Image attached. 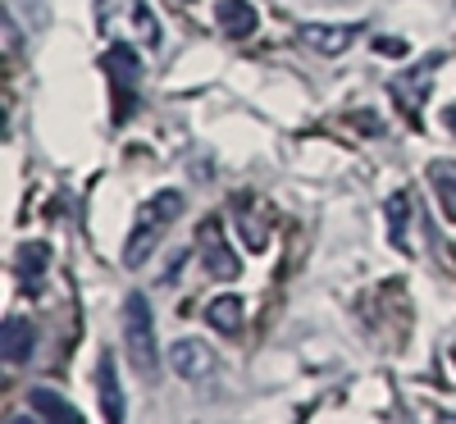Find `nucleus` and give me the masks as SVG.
Wrapping results in <instances>:
<instances>
[{"label":"nucleus","mask_w":456,"mask_h":424,"mask_svg":"<svg viewBox=\"0 0 456 424\" xmlns=\"http://www.w3.org/2000/svg\"><path fill=\"white\" fill-rule=\"evenodd\" d=\"M178 215H183V192H174V187L156 192V197L137 210V224H133V233H128V242H124V265H128V269H142L146 256L160 247V238L178 224Z\"/></svg>","instance_id":"nucleus-1"},{"label":"nucleus","mask_w":456,"mask_h":424,"mask_svg":"<svg viewBox=\"0 0 456 424\" xmlns=\"http://www.w3.org/2000/svg\"><path fill=\"white\" fill-rule=\"evenodd\" d=\"M101 32L110 42H142V46H160V23L146 10V0H96Z\"/></svg>","instance_id":"nucleus-2"},{"label":"nucleus","mask_w":456,"mask_h":424,"mask_svg":"<svg viewBox=\"0 0 456 424\" xmlns=\"http://www.w3.org/2000/svg\"><path fill=\"white\" fill-rule=\"evenodd\" d=\"M124 342H128V356L142 370V379H156L160 347H156V320H151V306L142 292H128V301H124Z\"/></svg>","instance_id":"nucleus-3"},{"label":"nucleus","mask_w":456,"mask_h":424,"mask_svg":"<svg viewBox=\"0 0 456 424\" xmlns=\"http://www.w3.org/2000/svg\"><path fill=\"white\" fill-rule=\"evenodd\" d=\"M101 69H105V78L114 87V119H133V110H137V83H142V60H137V46L133 42H110V51L101 55Z\"/></svg>","instance_id":"nucleus-4"},{"label":"nucleus","mask_w":456,"mask_h":424,"mask_svg":"<svg viewBox=\"0 0 456 424\" xmlns=\"http://www.w3.org/2000/svg\"><path fill=\"white\" fill-rule=\"evenodd\" d=\"M438 64H443V55H429V60H420L415 69H402L397 78H393V96L402 101L411 124H420V110H425V96H429V83H434V69Z\"/></svg>","instance_id":"nucleus-5"},{"label":"nucleus","mask_w":456,"mask_h":424,"mask_svg":"<svg viewBox=\"0 0 456 424\" xmlns=\"http://www.w3.org/2000/svg\"><path fill=\"white\" fill-rule=\"evenodd\" d=\"M197 251H201V260H206V274H210V279L233 283V279L242 274V265H238L233 251H228V242H224V233H219L215 219H206V224L197 228Z\"/></svg>","instance_id":"nucleus-6"},{"label":"nucleus","mask_w":456,"mask_h":424,"mask_svg":"<svg viewBox=\"0 0 456 424\" xmlns=\"http://www.w3.org/2000/svg\"><path fill=\"white\" fill-rule=\"evenodd\" d=\"M165 361H169V370H174L178 379H187V383L215 374V352H210V342H201V338H178V342L169 347Z\"/></svg>","instance_id":"nucleus-7"},{"label":"nucleus","mask_w":456,"mask_h":424,"mask_svg":"<svg viewBox=\"0 0 456 424\" xmlns=\"http://www.w3.org/2000/svg\"><path fill=\"white\" fill-rule=\"evenodd\" d=\"M356 32H361V23H301L297 42L315 55H342L356 42Z\"/></svg>","instance_id":"nucleus-8"},{"label":"nucleus","mask_w":456,"mask_h":424,"mask_svg":"<svg viewBox=\"0 0 456 424\" xmlns=\"http://www.w3.org/2000/svg\"><path fill=\"white\" fill-rule=\"evenodd\" d=\"M32 347H37V333L23 315H10L5 329H0V361H5L10 370H19L28 356H32Z\"/></svg>","instance_id":"nucleus-9"},{"label":"nucleus","mask_w":456,"mask_h":424,"mask_svg":"<svg viewBox=\"0 0 456 424\" xmlns=\"http://www.w3.org/2000/svg\"><path fill=\"white\" fill-rule=\"evenodd\" d=\"M215 23H219V32H224V37H233V42H242V37H251V32H256L260 14H256L251 0H219Z\"/></svg>","instance_id":"nucleus-10"},{"label":"nucleus","mask_w":456,"mask_h":424,"mask_svg":"<svg viewBox=\"0 0 456 424\" xmlns=\"http://www.w3.org/2000/svg\"><path fill=\"white\" fill-rule=\"evenodd\" d=\"M96 379H101V415L119 424L128 411H124V388H119V365H114L110 352L101 356V374H96Z\"/></svg>","instance_id":"nucleus-11"},{"label":"nucleus","mask_w":456,"mask_h":424,"mask_svg":"<svg viewBox=\"0 0 456 424\" xmlns=\"http://www.w3.org/2000/svg\"><path fill=\"white\" fill-rule=\"evenodd\" d=\"M28 402H32V415H37V420H51V424H78V420H83L78 406L64 402V397L51 393V388H32Z\"/></svg>","instance_id":"nucleus-12"},{"label":"nucleus","mask_w":456,"mask_h":424,"mask_svg":"<svg viewBox=\"0 0 456 424\" xmlns=\"http://www.w3.org/2000/svg\"><path fill=\"white\" fill-rule=\"evenodd\" d=\"M429 187L438 197V210L456 224V160H429Z\"/></svg>","instance_id":"nucleus-13"},{"label":"nucleus","mask_w":456,"mask_h":424,"mask_svg":"<svg viewBox=\"0 0 456 424\" xmlns=\"http://www.w3.org/2000/svg\"><path fill=\"white\" fill-rule=\"evenodd\" d=\"M206 320H210L219 333H238V329L247 324V306H242V297L224 292V297H215V301L206 306Z\"/></svg>","instance_id":"nucleus-14"},{"label":"nucleus","mask_w":456,"mask_h":424,"mask_svg":"<svg viewBox=\"0 0 456 424\" xmlns=\"http://www.w3.org/2000/svg\"><path fill=\"white\" fill-rule=\"evenodd\" d=\"M388 238H393V247L411 251V197L406 192L388 197Z\"/></svg>","instance_id":"nucleus-15"},{"label":"nucleus","mask_w":456,"mask_h":424,"mask_svg":"<svg viewBox=\"0 0 456 424\" xmlns=\"http://www.w3.org/2000/svg\"><path fill=\"white\" fill-rule=\"evenodd\" d=\"M46 265H51V251H46L42 242H37V247L28 242V247L19 251V279H23L28 292H37V279L46 274Z\"/></svg>","instance_id":"nucleus-16"},{"label":"nucleus","mask_w":456,"mask_h":424,"mask_svg":"<svg viewBox=\"0 0 456 424\" xmlns=\"http://www.w3.org/2000/svg\"><path fill=\"white\" fill-rule=\"evenodd\" d=\"M379 51H388V55H406V42H379Z\"/></svg>","instance_id":"nucleus-17"},{"label":"nucleus","mask_w":456,"mask_h":424,"mask_svg":"<svg viewBox=\"0 0 456 424\" xmlns=\"http://www.w3.org/2000/svg\"><path fill=\"white\" fill-rule=\"evenodd\" d=\"M443 124H447V128L456 133V105H447V114H443Z\"/></svg>","instance_id":"nucleus-18"}]
</instances>
